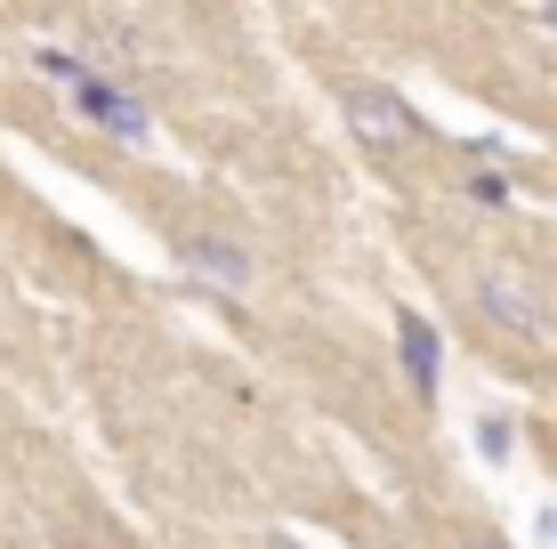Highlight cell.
I'll use <instances>...</instances> for the list:
<instances>
[{
  "label": "cell",
  "instance_id": "1",
  "mask_svg": "<svg viewBox=\"0 0 557 549\" xmlns=\"http://www.w3.org/2000/svg\"><path fill=\"white\" fill-rule=\"evenodd\" d=\"M476 308H485V324H502V332H517V339L549 332V308H542V291H533L525 275H509V267H493L485 283H476Z\"/></svg>",
  "mask_w": 557,
  "mask_h": 549
},
{
  "label": "cell",
  "instance_id": "2",
  "mask_svg": "<svg viewBox=\"0 0 557 549\" xmlns=\"http://www.w3.org/2000/svg\"><path fill=\"white\" fill-rule=\"evenodd\" d=\"M348 122H356V138H363V146H405L412 129H420V122H412V105L396 98V89H372V82H356V89H348Z\"/></svg>",
  "mask_w": 557,
  "mask_h": 549
},
{
  "label": "cell",
  "instance_id": "3",
  "mask_svg": "<svg viewBox=\"0 0 557 549\" xmlns=\"http://www.w3.org/2000/svg\"><path fill=\"white\" fill-rule=\"evenodd\" d=\"M73 98H82V113H89L98 129H113V138H146V105H138V98H122V89H113L106 73H89V82L73 89Z\"/></svg>",
  "mask_w": 557,
  "mask_h": 549
},
{
  "label": "cell",
  "instance_id": "4",
  "mask_svg": "<svg viewBox=\"0 0 557 549\" xmlns=\"http://www.w3.org/2000/svg\"><path fill=\"white\" fill-rule=\"evenodd\" d=\"M396 348H405V372H412V388L420 396H436V332H429V315H396Z\"/></svg>",
  "mask_w": 557,
  "mask_h": 549
},
{
  "label": "cell",
  "instance_id": "5",
  "mask_svg": "<svg viewBox=\"0 0 557 549\" xmlns=\"http://www.w3.org/2000/svg\"><path fill=\"white\" fill-rule=\"evenodd\" d=\"M186 267H195L202 283L243 291V283H251V251H235V242H186Z\"/></svg>",
  "mask_w": 557,
  "mask_h": 549
},
{
  "label": "cell",
  "instance_id": "6",
  "mask_svg": "<svg viewBox=\"0 0 557 549\" xmlns=\"http://www.w3.org/2000/svg\"><path fill=\"white\" fill-rule=\"evenodd\" d=\"M33 65H41L49 82H73V89H82L89 73H98V65H82V57H73V49H33Z\"/></svg>",
  "mask_w": 557,
  "mask_h": 549
},
{
  "label": "cell",
  "instance_id": "7",
  "mask_svg": "<svg viewBox=\"0 0 557 549\" xmlns=\"http://www.w3.org/2000/svg\"><path fill=\"white\" fill-rule=\"evenodd\" d=\"M509 437H517V428L502 421V412H493V421H476V445H485V461H509V452H517Z\"/></svg>",
  "mask_w": 557,
  "mask_h": 549
},
{
  "label": "cell",
  "instance_id": "8",
  "mask_svg": "<svg viewBox=\"0 0 557 549\" xmlns=\"http://www.w3.org/2000/svg\"><path fill=\"white\" fill-rule=\"evenodd\" d=\"M469 195H476V202H509V178H502V170H476Z\"/></svg>",
  "mask_w": 557,
  "mask_h": 549
},
{
  "label": "cell",
  "instance_id": "9",
  "mask_svg": "<svg viewBox=\"0 0 557 549\" xmlns=\"http://www.w3.org/2000/svg\"><path fill=\"white\" fill-rule=\"evenodd\" d=\"M533 25H549V33H557V9H533Z\"/></svg>",
  "mask_w": 557,
  "mask_h": 549
},
{
  "label": "cell",
  "instance_id": "10",
  "mask_svg": "<svg viewBox=\"0 0 557 549\" xmlns=\"http://www.w3.org/2000/svg\"><path fill=\"white\" fill-rule=\"evenodd\" d=\"M460 549H502V541H460Z\"/></svg>",
  "mask_w": 557,
  "mask_h": 549
}]
</instances>
